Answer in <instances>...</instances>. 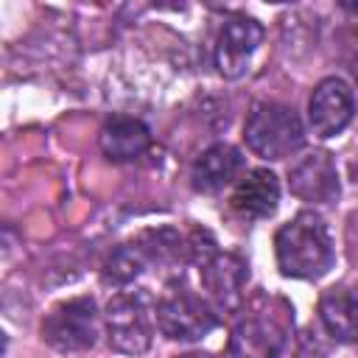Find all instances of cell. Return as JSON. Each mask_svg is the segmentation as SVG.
<instances>
[{"label": "cell", "mask_w": 358, "mask_h": 358, "mask_svg": "<svg viewBox=\"0 0 358 358\" xmlns=\"http://www.w3.org/2000/svg\"><path fill=\"white\" fill-rule=\"evenodd\" d=\"M274 255L277 266L285 277L316 280L333 266V238L322 215L305 210L282 224L274 235Z\"/></svg>", "instance_id": "cell-1"}, {"label": "cell", "mask_w": 358, "mask_h": 358, "mask_svg": "<svg viewBox=\"0 0 358 358\" xmlns=\"http://www.w3.org/2000/svg\"><path fill=\"white\" fill-rule=\"evenodd\" d=\"M291 333V308L282 299L257 296L235 322L229 358H280Z\"/></svg>", "instance_id": "cell-2"}, {"label": "cell", "mask_w": 358, "mask_h": 358, "mask_svg": "<svg viewBox=\"0 0 358 358\" xmlns=\"http://www.w3.org/2000/svg\"><path fill=\"white\" fill-rule=\"evenodd\" d=\"M246 145L263 157V159H285L305 143V129L302 120L296 117L294 109L282 103H255L246 126H243Z\"/></svg>", "instance_id": "cell-3"}, {"label": "cell", "mask_w": 358, "mask_h": 358, "mask_svg": "<svg viewBox=\"0 0 358 358\" xmlns=\"http://www.w3.org/2000/svg\"><path fill=\"white\" fill-rule=\"evenodd\" d=\"M215 308L185 285H171L157 302V327L173 341H196L215 327Z\"/></svg>", "instance_id": "cell-4"}, {"label": "cell", "mask_w": 358, "mask_h": 358, "mask_svg": "<svg viewBox=\"0 0 358 358\" xmlns=\"http://www.w3.org/2000/svg\"><path fill=\"white\" fill-rule=\"evenodd\" d=\"M42 338L59 352L90 350L98 338V308L90 296H76L56 305L42 322Z\"/></svg>", "instance_id": "cell-5"}, {"label": "cell", "mask_w": 358, "mask_h": 358, "mask_svg": "<svg viewBox=\"0 0 358 358\" xmlns=\"http://www.w3.org/2000/svg\"><path fill=\"white\" fill-rule=\"evenodd\" d=\"M109 344L117 352L140 355L151 347V308L143 294H115L106 305Z\"/></svg>", "instance_id": "cell-6"}, {"label": "cell", "mask_w": 358, "mask_h": 358, "mask_svg": "<svg viewBox=\"0 0 358 358\" xmlns=\"http://www.w3.org/2000/svg\"><path fill=\"white\" fill-rule=\"evenodd\" d=\"M263 42V25L249 20V17H232L224 22L215 45V67L224 78H241L249 64L255 50Z\"/></svg>", "instance_id": "cell-7"}, {"label": "cell", "mask_w": 358, "mask_h": 358, "mask_svg": "<svg viewBox=\"0 0 358 358\" xmlns=\"http://www.w3.org/2000/svg\"><path fill=\"white\" fill-rule=\"evenodd\" d=\"M352 90L341 78H324L316 84L308 101V120L316 137H336L352 120Z\"/></svg>", "instance_id": "cell-8"}, {"label": "cell", "mask_w": 358, "mask_h": 358, "mask_svg": "<svg viewBox=\"0 0 358 358\" xmlns=\"http://www.w3.org/2000/svg\"><path fill=\"white\" fill-rule=\"evenodd\" d=\"M199 263H201V282L210 294L213 308L238 310L246 285V263L238 255H221L215 249Z\"/></svg>", "instance_id": "cell-9"}, {"label": "cell", "mask_w": 358, "mask_h": 358, "mask_svg": "<svg viewBox=\"0 0 358 358\" xmlns=\"http://www.w3.org/2000/svg\"><path fill=\"white\" fill-rule=\"evenodd\" d=\"M291 193L310 204H330L338 196L336 162L327 151H313L291 168Z\"/></svg>", "instance_id": "cell-10"}, {"label": "cell", "mask_w": 358, "mask_h": 358, "mask_svg": "<svg viewBox=\"0 0 358 358\" xmlns=\"http://www.w3.org/2000/svg\"><path fill=\"white\" fill-rule=\"evenodd\" d=\"M277 201H280V182L266 168H255L246 176H241L229 196L232 210L243 218H266L277 210Z\"/></svg>", "instance_id": "cell-11"}, {"label": "cell", "mask_w": 358, "mask_h": 358, "mask_svg": "<svg viewBox=\"0 0 358 358\" xmlns=\"http://www.w3.org/2000/svg\"><path fill=\"white\" fill-rule=\"evenodd\" d=\"M319 316L324 330L344 344H358V288L336 285L319 299Z\"/></svg>", "instance_id": "cell-12"}, {"label": "cell", "mask_w": 358, "mask_h": 358, "mask_svg": "<svg viewBox=\"0 0 358 358\" xmlns=\"http://www.w3.org/2000/svg\"><path fill=\"white\" fill-rule=\"evenodd\" d=\"M98 143H101V151L112 162H129V159H137L140 154H145V148L151 145V131L143 120L117 115L103 123Z\"/></svg>", "instance_id": "cell-13"}, {"label": "cell", "mask_w": 358, "mask_h": 358, "mask_svg": "<svg viewBox=\"0 0 358 358\" xmlns=\"http://www.w3.org/2000/svg\"><path fill=\"white\" fill-rule=\"evenodd\" d=\"M241 168H243L241 151L235 145L218 143V145L207 148L196 159V165H193V187L201 190V193H215L224 185H229L238 176Z\"/></svg>", "instance_id": "cell-14"}, {"label": "cell", "mask_w": 358, "mask_h": 358, "mask_svg": "<svg viewBox=\"0 0 358 358\" xmlns=\"http://www.w3.org/2000/svg\"><path fill=\"white\" fill-rule=\"evenodd\" d=\"M145 266V255L137 249V246H120L109 260H106V268H103V280L112 282V285H126L131 282Z\"/></svg>", "instance_id": "cell-15"}, {"label": "cell", "mask_w": 358, "mask_h": 358, "mask_svg": "<svg viewBox=\"0 0 358 358\" xmlns=\"http://www.w3.org/2000/svg\"><path fill=\"white\" fill-rule=\"evenodd\" d=\"M137 249L145 255V260L168 263V260H176L185 246H182V238L173 229H154V232H145L140 238Z\"/></svg>", "instance_id": "cell-16"}, {"label": "cell", "mask_w": 358, "mask_h": 358, "mask_svg": "<svg viewBox=\"0 0 358 358\" xmlns=\"http://www.w3.org/2000/svg\"><path fill=\"white\" fill-rule=\"evenodd\" d=\"M179 358H210V355H204V352H185V355H179Z\"/></svg>", "instance_id": "cell-17"}, {"label": "cell", "mask_w": 358, "mask_h": 358, "mask_svg": "<svg viewBox=\"0 0 358 358\" xmlns=\"http://www.w3.org/2000/svg\"><path fill=\"white\" fill-rule=\"evenodd\" d=\"M352 73H355V81H358V62H355V67H352Z\"/></svg>", "instance_id": "cell-18"}]
</instances>
